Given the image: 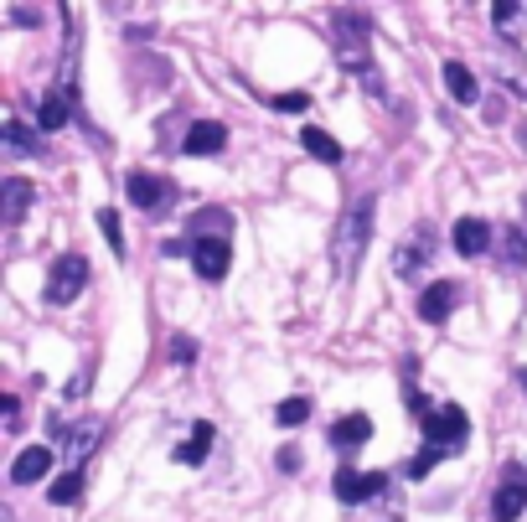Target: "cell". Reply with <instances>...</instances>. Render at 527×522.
Masks as SVG:
<instances>
[{
	"mask_svg": "<svg viewBox=\"0 0 527 522\" xmlns=\"http://www.w3.org/2000/svg\"><path fill=\"white\" fill-rule=\"evenodd\" d=\"M372 223H378V207H372V197H357L347 207V218H341V233H336V269H341V280L357 269L362 249L372 243Z\"/></svg>",
	"mask_w": 527,
	"mask_h": 522,
	"instance_id": "cell-1",
	"label": "cell"
},
{
	"mask_svg": "<svg viewBox=\"0 0 527 522\" xmlns=\"http://www.w3.org/2000/svg\"><path fill=\"white\" fill-rule=\"evenodd\" d=\"M331 42H336V63L341 68H352V73H367L372 68V37H367V21L357 11H336Z\"/></svg>",
	"mask_w": 527,
	"mask_h": 522,
	"instance_id": "cell-2",
	"label": "cell"
},
{
	"mask_svg": "<svg viewBox=\"0 0 527 522\" xmlns=\"http://www.w3.org/2000/svg\"><path fill=\"white\" fill-rule=\"evenodd\" d=\"M83 285H88V259L83 254H62L52 264V274H47V300L52 305H73L83 295Z\"/></svg>",
	"mask_w": 527,
	"mask_h": 522,
	"instance_id": "cell-3",
	"label": "cell"
},
{
	"mask_svg": "<svg viewBox=\"0 0 527 522\" xmlns=\"http://www.w3.org/2000/svg\"><path fill=\"white\" fill-rule=\"evenodd\" d=\"M228 264H233V249H228L223 233H207V238L192 243V269L202 274V280H223Z\"/></svg>",
	"mask_w": 527,
	"mask_h": 522,
	"instance_id": "cell-4",
	"label": "cell"
},
{
	"mask_svg": "<svg viewBox=\"0 0 527 522\" xmlns=\"http://www.w3.org/2000/svg\"><path fill=\"white\" fill-rule=\"evenodd\" d=\"M424 435H429L434 450H450V445H460L465 435H471V419H465L460 404H445V409H434V419L424 424Z\"/></svg>",
	"mask_w": 527,
	"mask_h": 522,
	"instance_id": "cell-5",
	"label": "cell"
},
{
	"mask_svg": "<svg viewBox=\"0 0 527 522\" xmlns=\"http://www.w3.org/2000/svg\"><path fill=\"white\" fill-rule=\"evenodd\" d=\"M383 486H388V481H383L378 471H372V476H362V471H341V476H336V497L347 502V507H357V502H367V497H378Z\"/></svg>",
	"mask_w": 527,
	"mask_h": 522,
	"instance_id": "cell-6",
	"label": "cell"
},
{
	"mask_svg": "<svg viewBox=\"0 0 527 522\" xmlns=\"http://www.w3.org/2000/svg\"><path fill=\"white\" fill-rule=\"evenodd\" d=\"M47 471H52V450H47V445H31V450H21V455L11 460V481H16V486L42 481Z\"/></svg>",
	"mask_w": 527,
	"mask_h": 522,
	"instance_id": "cell-7",
	"label": "cell"
},
{
	"mask_svg": "<svg viewBox=\"0 0 527 522\" xmlns=\"http://www.w3.org/2000/svg\"><path fill=\"white\" fill-rule=\"evenodd\" d=\"M455 300H460V290H455L450 280H440V285H429V290L419 295V316L434 326V321H445V316L455 311Z\"/></svg>",
	"mask_w": 527,
	"mask_h": 522,
	"instance_id": "cell-8",
	"label": "cell"
},
{
	"mask_svg": "<svg viewBox=\"0 0 527 522\" xmlns=\"http://www.w3.org/2000/svg\"><path fill=\"white\" fill-rule=\"evenodd\" d=\"M450 238H455V249H460L465 259H481V254H486V243H491V228H486L481 218H460Z\"/></svg>",
	"mask_w": 527,
	"mask_h": 522,
	"instance_id": "cell-9",
	"label": "cell"
},
{
	"mask_svg": "<svg viewBox=\"0 0 527 522\" xmlns=\"http://www.w3.org/2000/svg\"><path fill=\"white\" fill-rule=\"evenodd\" d=\"M228 145V130L212 125V119H197L192 130H186V156H212V150Z\"/></svg>",
	"mask_w": 527,
	"mask_h": 522,
	"instance_id": "cell-10",
	"label": "cell"
},
{
	"mask_svg": "<svg viewBox=\"0 0 527 522\" xmlns=\"http://www.w3.org/2000/svg\"><path fill=\"white\" fill-rule=\"evenodd\" d=\"M445 88H450V99L455 104H476L481 99V83L471 68H460V63H445Z\"/></svg>",
	"mask_w": 527,
	"mask_h": 522,
	"instance_id": "cell-11",
	"label": "cell"
},
{
	"mask_svg": "<svg viewBox=\"0 0 527 522\" xmlns=\"http://www.w3.org/2000/svg\"><path fill=\"white\" fill-rule=\"evenodd\" d=\"M130 202H135V207H145V212H155V207L166 202V181H161V176L135 171V176H130Z\"/></svg>",
	"mask_w": 527,
	"mask_h": 522,
	"instance_id": "cell-12",
	"label": "cell"
},
{
	"mask_svg": "<svg viewBox=\"0 0 527 522\" xmlns=\"http://www.w3.org/2000/svg\"><path fill=\"white\" fill-rule=\"evenodd\" d=\"M362 440H372V419L367 414H347V419H336L331 424V445H362Z\"/></svg>",
	"mask_w": 527,
	"mask_h": 522,
	"instance_id": "cell-13",
	"label": "cell"
},
{
	"mask_svg": "<svg viewBox=\"0 0 527 522\" xmlns=\"http://www.w3.org/2000/svg\"><path fill=\"white\" fill-rule=\"evenodd\" d=\"M300 145H305L316 161H326V166H336V161H341V145H336L321 125H305V130H300Z\"/></svg>",
	"mask_w": 527,
	"mask_h": 522,
	"instance_id": "cell-14",
	"label": "cell"
},
{
	"mask_svg": "<svg viewBox=\"0 0 527 522\" xmlns=\"http://www.w3.org/2000/svg\"><path fill=\"white\" fill-rule=\"evenodd\" d=\"M0 197H6V223H21L26 207H31V181L26 176H11L6 187H0Z\"/></svg>",
	"mask_w": 527,
	"mask_h": 522,
	"instance_id": "cell-15",
	"label": "cell"
},
{
	"mask_svg": "<svg viewBox=\"0 0 527 522\" xmlns=\"http://www.w3.org/2000/svg\"><path fill=\"white\" fill-rule=\"evenodd\" d=\"M212 424H197L192 429V440H186L181 450H176V460H181V466H202V460H207V450H212Z\"/></svg>",
	"mask_w": 527,
	"mask_h": 522,
	"instance_id": "cell-16",
	"label": "cell"
},
{
	"mask_svg": "<svg viewBox=\"0 0 527 522\" xmlns=\"http://www.w3.org/2000/svg\"><path fill=\"white\" fill-rule=\"evenodd\" d=\"M522 507H527V491L522 486H502V491H496V502H491V517L496 522H517Z\"/></svg>",
	"mask_w": 527,
	"mask_h": 522,
	"instance_id": "cell-17",
	"label": "cell"
},
{
	"mask_svg": "<svg viewBox=\"0 0 527 522\" xmlns=\"http://www.w3.org/2000/svg\"><path fill=\"white\" fill-rule=\"evenodd\" d=\"M62 125H68V99H62V94H47L42 109H37V130H62Z\"/></svg>",
	"mask_w": 527,
	"mask_h": 522,
	"instance_id": "cell-18",
	"label": "cell"
},
{
	"mask_svg": "<svg viewBox=\"0 0 527 522\" xmlns=\"http://www.w3.org/2000/svg\"><path fill=\"white\" fill-rule=\"evenodd\" d=\"M47 497H52L57 507H73V502L83 497V471H68V476H57V481H52V491H47Z\"/></svg>",
	"mask_w": 527,
	"mask_h": 522,
	"instance_id": "cell-19",
	"label": "cell"
},
{
	"mask_svg": "<svg viewBox=\"0 0 527 522\" xmlns=\"http://www.w3.org/2000/svg\"><path fill=\"white\" fill-rule=\"evenodd\" d=\"M274 419L285 424V429H295V424H305L310 419V398H285V404L274 409Z\"/></svg>",
	"mask_w": 527,
	"mask_h": 522,
	"instance_id": "cell-20",
	"label": "cell"
},
{
	"mask_svg": "<svg viewBox=\"0 0 527 522\" xmlns=\"http://www.w3.org/2000/svg\"><path fill=\"white\" fill-rule=\"evenodd\" d=\"M99 228H104V238H109V249H114V254H124V228H119V212H114V207H104V212H99Z\"/></svg>",
	"mask_w": 527,
	"mask_h": 522,
	"instance_id": "cell-21",
	"label": "cell"
},
{
	"mask_svg": "<svg viewBox=\"0 0 527 522\" xmlns=\"http://www.w3.org/2000/svg\"><path fill=\"white\" fill-rule=\"evenodd\" d=\"M424 259H429V249H424V243L414 249V238H409V243H403V249H398V259H393V264H398V274H409V269H419Z\"/></svg>",
	"mask_w": 527,
	"mask_h": 522,
	"instance_id": "cell-22",
	"label": "cell"
},
{
	"mask_svg": "<svg viewBox=\"0 0 527 522\" xmlns=\"http://www.w3.org/2000/svg\"><path fill=\"white\" fill-rule=\"evenodd\" d=\"M507 259H512V264H527V233H522V228L507 233Z\"/></svg>",
	"mask_w": 527,
	"mask_h": 522,
	"instance_id": "cell-23",
	"label": "cell"
},
{
	"mask_svg": "<svg viewBox=\"0 0 527 522\" xmlns=\"http://www.w3.org/2000/svg\"><path fill=\"white\" fill-rule=\"evenodd\" d=\"M99 440V424H88V429H73L68 435V445H73V455H88V445Z\"/></svg>",
	"mask_w": 527,
	"mask_h": 522,
	"instance_id": "cell-24",
	"label": "cell"
},
{
	"mask_svg": "<svg viewBox=\"0 0 527 522\" xmlns=\"http://www.w3.org/2000/svg\"><path fill=\"white\" fill-rule=\"evenodd\" d=\"M440 455H445V450H434V445H429L419 460H409V476H429V471H434V460H440Z\"/></svg>",
	"mask_w": 527,
	"mask_h": 522,
	"instance_id": "cell-25",
	"label": "cell"
},
{
	"mask_svg": "<svg viewBox=\"0 0 527 522\" xmlns=\"http://www.w3.org/2000/svg\"><path fill=\"white\" fill-rule=\"evenodd\" d=\"M305 104H310L305 94H279V99H274V109H285V114H300Z\"/></svg>",
	"mask_w": 527,
	"mask_h": 522,
	"instance_id": "cell-26",
	"label": "cell"
},
{
	"mask_svg": "<svg viewBox=\"0 0 527 522\" xmlns=\"http://www.w3.org/2000/svg\"><path fill=\"white\" fill-rule=\"evenodd\" d=\"M0 409H6V429H16V424H21V404H16V393L0 398Z\"/></svg>",
	"mask_w": 527,
	"mask_h": 522,
	"instance_id": "cell-27",
	"label": "cell"
},
{
	"mask_svg": "<svg viewBox=\"0 0 527 522\" xmlns=\"http://www.w3.org/2000/svg\"><path fill=\"white\" fill-rule=\"evenodd\" d=\"M6 140H11L16 150H31V135H26L21 125H6Z\"/></svg>",
	"mask_w": 527,
	"mask_h": 522,
	"instance_id": "cell-28",
	"label": "cell"
}]
</instances>
